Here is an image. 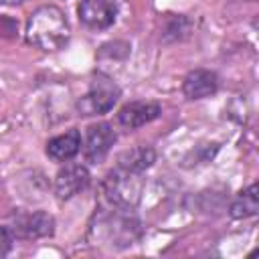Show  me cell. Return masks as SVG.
Instances as JSON below:
<instances>
[{"instance_id":"7a4b0ae2","label":"cell","mask_w":259,"mask_h":259,"mask_svg":"<svg viewBox=\"0 0 259 259\" xmlns=\"http://www.w3.org/2000/svg\"><path fill=\"white\" fill-rule=\"evenodd\" d=\"M144 188V180L140 178V172H130L123 168H117L111 172L103 182V194L115 208L130 210L138 204L140 194Z\"/></svg>"},{"instance_id":"6da1fadb","label":"cell","mask_w":259,"mask_h":259,"mask_svg":"<svg viewBox=\"0 0 259 259\" xmlns=\"http://www.w3.org/2000/svg\"><path fill=\"white\" fill-rule=\"evenodd\" d=\"M26 40L40 51H59L71 36V26L65 12L53 4L36 8L26 20Z\"/></svg>"},{"instance_id":"5bb4252c","label":"cell","mask_w":259,"mask_h":259,"mask_svg":"<svg viewBox=\"0 0 259 259\" xmlns=\"http://www.w3.org/2000/svg\"><path fill=\"white\" fill-rule=\"evenodd\" d=\"M0 2H4V4H20L24 0H0Z\"/></svg>"},{"instance_id":"7c38bea8","label":"cell","mask_w":259,"mask_h":259,"mask_svg":"<svg viewBox=\"0 0 259 259\" xmlns=\"http://www.w3.org/2000/svg\"><path fill=\"white\" fill-rule=\"evenodd\" d=\"M259 210V196H257V184H251L249 188L241 190L237 198L231 204V217L233 219H247L255 217Z\"/></svg>"},{"instance_id":"277c9868","label":"cell","mask_w":259,"mask_h":259,"mask_svg":"<svg viewBox=\"0 0 259 259\" xmlns=\"http://www.w3.org/2000/svg\"><path fill=\"white\" fill-rule=\"evenodd\" d=\"M117 140V134L113 130L111 123L107 121H101V123H95L87 130V136H85V144H83V154H85V160L91 162V164H99L105 160V156L109 154L111 146L115 144Z\"/></svg>"},{"instance_id":"30bf717a","label":"cell","mask_w":259,"mask_h":259,"mask_svg":"<svg viewBox=\"0 0 259 259\" xmlns=\"http://www.w3.org/2000/svg\"><path fill=\"white\" fill-rule=\"evenodd\" d=\"M81 150V134L77 130H69L47 142V156L55 162H67Z\"/></svg>"},{"instance_id":"4fadbf2b","label":"cell","mask_w":259,"mask_h":259,"mask_svg":"<svg viewBox=\"0 0 259 259\" xmlns=\"http://www.w3.org/2000/svg\"><path fill=\"white\" fill-rule=\"evenodd\" d=\"M14 243V231L8 227H0V257L8 255Z\"/></svg>"},{"instance_id":"9c48e42d","label":"cell","mask_w":259,"mask_h":259,"mask_svg":"<svg viewBox=\"0 0 259 259\" xmlns=\"http://www.w3.org/2000/svg\"><path fill=\"white\" fill-rule=\"evenodd\" d=\"M219 89V79L212 71L208 69H194L184 77L182 91L188 99H204L217 93Z\"/></svg>"},{"instance_id":"5b68a950","label":"cell","mask_w":259,"mask_h":259,"mask_svg":"<svg viewBox=\"0 0 259 259\" xmlns=\"http://www.w3.org/2000/svg\"><path fill=\"white\" fill-rule=\"evenodd\" d=\"M79 20L91 30H103L115 20V4L111 0H81Z\"/></svg>"},{"instance_id":"52a82bcc","label":"cell","mask_w":259,"mask_h":259,"mask_svg":"<svg viewBox=\"0 0 259 259\" xmlns=\"http://www.w3.org/2000/svg\"><path fill=\"white\" fill-rule=\"evenodd\" d=\"M162 107L158 103L152 101H132L127 105H123L117 113V123L123 130H138L150 121H154L156 117H160Z\"/></svg>"},{"instance_id":"8992f818","label":"cell","mask_w":259,"mask_h":259,"mask_svg":"<svg viewBox=\"0 0 259 259\" xmlns=\"http://www.w3.org/2000/svg\"><path fill=\"white\" fill-rule=\"evenodd\" d=\"M89 170L83 164H69L63 170H59L55 178V192L61 200H69L89 184Z\"/></svg>"},{"instance_id":"8fae6325","label":"cell","mask_w":259,"mask_h":259,"mask_svg":"<svg viewBox=\"0 0 259 259\" xmlns=\"http://www.w3.org/2000/svg\"><path fill=\"white\" fill-rule=\"evenodd\" d=\"M154 160H156V152L152 148L138 146V148H132L119 156V168L142 174L146 168H150L154 164Z\"/></svg>"},{"instance_id":"3957f363","label":"cell","mask_w":259,"mask_h":259,"mask_svg":"<svg viewBox=\"0 0 259 259\" xmlns=\"http://www.w3.org/2000/svg\"><path fill=\"white\" fill-rule=\"evenodd\" d=\"M119 99V87L107 79V77H97L89 91L85 95H81L75 103L79 115L83 117H89V115H101V113H107Z\"/></svg>"},{"instance_id":"ba28073f","label":"cell","mask_w":259,"mask_h":259,"mask_svg":"<svg viewBox=\"0 0 259 259\" xmlns=\"http://www.w3.org/2000/svg\"><path fill=\"white\" fill-rule=\"evenodd\" d=\"M22 239H42L55 233V219L42 210L22 214L16 219V227L12 229Z\"/></svg>"}]
</instances>
